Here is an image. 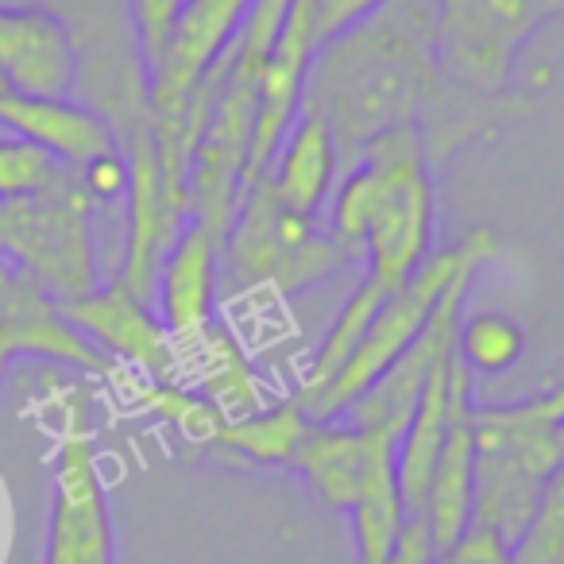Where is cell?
Listing matches in <instances>:
<instances>
[{
  "label": "cell",
  "mask_w": 564,
  "mask_h": 564,
  "mask_svg": "<svg viewBox=\"0 0 564 564\" xmlns=\"http://www.w3.org/2000/svg\"><path fill=\"white\" fill-rule=\"evenodd\" d=\"M441 89L433 0H383L314 47L302 109L325 120L345 174L379 135L422 124Z\"/></svg>",
  "instance_id": "1"
},
{
  "label": "cell",
  "mask_w": 564,
  "mask_h": 564,
  "mask_svg": "<svg viewBox=\"0 0 564 564\" xmlns=\"http://www.w3.org/2000/svg\"><path fill=\"white\" fill-rule=\"evenodd\" d=\"M329 236L368 259L356 291L383 306L387 294L437 248V182L417 128H399L371 143L360 163L333 186Z\"/></svg>",
  "instance_id": "2"
},
{
  "label": "cell",
  "mask_w": 564,
  "mask_h": 564,
  "mask_svg": "<svg viewBox=\"0 0 564 564\" xmlns=\"http://www.w3.org/2000/svg\"><path fill=\"white\" fill-rule=\"evenodd\" d=\"M556 476H564L561 387L518 402H476L471 525L510 549Z\"/></svg>",
  "instance_id": "3"
},
{
  "label": "cell",
  "mask_w": 564,
  "mask_h": 564,
  "mask_svg": "<svg viewBox=\"0 0 564 564\" xmlns=\"http://www.w3.org/2000/svg\"><path fill=\"white\" fill-rule=\"evenodd\" d=\"M499 256V240L487 228H476L464 240L448 243V248H433L414 271L406 274V282H399L387 302L379 306V314L371 317L368 333L360 337L356 352L345 360V368L314 394L306 399V414L314 422L322 417H340L417 337L425 333V325L433 322L437 306L445 302V294L453 291L464 274H476L487 259Z\"/></svg>",
  "instance_id": "4"
},
{
  "label": "cell",
  "mask_w": 564,
  "mask_h": 564,
  "mask_svg": "<svg viewBox=\"0 0 564 564\" xmlns=\"http://www.w3.org/2000/svg\"><path fill=\"white\" fill-rule=\"evenodd\" d=\"M348 263V251L306 220L291 213L267 189L263 178H248L240 202L220 236V286L225 294L271 291L279 299L310 291L333 279Z\"/></svg>",
  "instance_id": "5"
},
{
  "label": "cell",
  "mask_w": 564,
  "mask_h": 564,
  "mask_svg": "<svg viewBox=\"0 0 564 564\" xmlns=\"http://www.w3.org/2000/svg\"><path fill=\"white\" fill-rule=\"evenodd\" d=\"M0 256L32 274L55 302H70L101 286L94 236V202L66 171L43 194L0 202Z\"/></svg>",
  "instance_id": "6"
},
{
  "label": "cell",
  "mask_w": 564,
  "mask_h": 564,
  "mask_svg": "<svg viewBox=\"0 0 564 564\" xmlns=\"http://www.w3.org/2000/svg\"><path fill=\"white\" fill-rule=\"evenodd\" d=\"M564 12V0H433L441 78L476 97H507L522 47Z\"/></svg>",
  "instance_id": "7"
},
{
  "label": "cell",
  "mask_w": 564,
  "mask_h": 564,
  "mask_svg": "<svg viewBox=\"0 0 564 564\" xmlns=\"http://www.w3.org/2000/svg\"><path fill=\"white\" fill-rule=\"evenodd\" d=\"M40 564H120L97 433L82 399L66 406L51 460V518Z\"/></svg>",
  "instance_id": "8"
},
{
  "label": "cell",
  "mask_w": 564,
  "mask_h": 564,
  "mask_svg": "<svg viewBox=\"0 0 564 564\" xmlns=\"http://www.w3.org/2000/svg\"><path fill=\"white\" fill-rule=\"evenodd\" d=\"M128 159V236H124V259L112 279L135 294V299L155 306V279L166 248L182 225L189 220V197L166 182L163 155L151 135V128L132 132L124 143Z\"/></svg>",
  "instance_id": "9"
},
{
  "label": "cell",
  "mask_w": 564,
  "mask_h": 564,
  "mask_svg": "<svg viewBox=\"0 0 564 564\" xmlns=\"http://www.w3.org/2000/svg\"><path fill=\"white\" fill-rule=\"evenodd\" d=\"M20 356L63 364L101 379H109L117 368L101 348H94L66 322L63 306L32 274L0 256V364H12Z\"/></svg>",
  "instance_id": "10"
},
{
  "label": "cell",
  "mask_w": 564,
  "mask_h": 564,
  "mask_svg": "<svg viewBox=\"0 0 564 564\" xmlns=\"http://www.w3.org/2000/svg\"><path fill=\"white\" fill-rule=\"evenodd\" d=\"M66 322L94 348H101L117 368H128L148 379H178V352L155 306L135 299L128 286L109 279L89 294L58 302Z\"/></svg>",
  "instance_id": "11"
},
{
  "label": "cell",
  "mask_w": 564,
  "mask_h": 564,
  "mask_svg": "<svg viewBox=\"0 0 564 564\" xmlns=\"http://www.w3.org/2000/svg\"><path fill=\"white\" fill-rule=\"evenodd\" d=\"M476 376L456 360L448 368V417L425 491L422 525L433 553L448 549L471 525V456H476Z\"/></svg>",
  "instance_id": "12"
},
{
  "label": "cell",
  "mask_w": 564,
  "mask_h": 564,
  "mask_svg": "<svg viewBox=\"0 0 564 564\" xmlns=\"http://www.w3.org/2000/svg\"><path fill=\"white\" fill-rule=\"evenodd\" d=\"M314 0H291V12L282 20L279 40L267 55L263 78H259L256 101V128H251L248 148V174L243 182L267 171L271 155L279 151L282 135L291 132L294 117L302 112V94H306L310 58H314Z\"/></svg>",
  "instance_id": "13"
},
{
  "label": "cell",
  "mask_w": 564,
  "mask_h": 564,
  "mask_svg": "<svg viewBox=\"0 0 564 564\" xmlns=\"http://www.w3.org/2000/svg\"><path fill=\"white\" fill-rule=\"evenodd\" d=\"M0 86L24 97H74L78 58L51 12L0 9Z\"/></svg>",
  "instance_id": "14"
},
{
  "label": "cell",
  "mask_w": 564,
  "mask_h": 564,
  "mask_svg": "<svg viewBox=\"0 0 564 564\" xmlns=\"http://www.w3.org/2000/svg\"><path fill=\"white\" fill-rule=\"evenodd\" d=\"M0 124L9 128V135L40 148L66 171H82L109 151H124L109 120L74 97L0 94Z\"/></svg>",
  "instance_id": "15"
},
{
  "label": "cell",
  "mask_w": 564,
  "mask_h": 564,
  "mask_svg": "<svg viewBox=\"0 0 564 564\" xmlns=\"http://www.w3.org/2000/svg\"><path fill=\"white\" fill-rule=\"evenodd\" d=\"M220 240L197 220H186L166 248L155 279V314L174 340L194 337L217 317Z\"/></svg>",
  "instance_id": "16"
},
{
  "label": "cell",
  "mask_w": 564,
  "mask_h": 564,
  "mask_svg": "<svg viewBox=\"0 0 564 564\" xmlns=\"http://www.w3.org/2000/svg\"><path fill=\"white\" fill-rule=\"evenodd\" d=\"M174 352H178L182 383L194 387L202 399H209L228 422L267 406V387L259 379L256 360L220 317H213L194 337L174 340Z\"/></svg>",
  "instance_id": "17"
},
{
  "label": "cell",
  "mask_w": 564,
  "mask_h": 564,
  "mask_svg": "<svg viewBox=\"0 0 564 564\" xmlns=\"http://www.w3.org/2000/svg\"><path fill=\"white\" fill-rule=\"evenodd\" d=\"M256 178L267 182L274 197L291 213L306 220H317L322 205L329 202L333 186L340 178V159H337V143H333L329 128L322 117H314L310 109H302L294 117L291 132L282 135L279 151L271 155L263 174Z\"/></svg>",
  "instance_id": "18"
},
{
  "label": "cell",
  "mask_w": 564,
  "mask_h": 564,
  "mask_svg": "<svg viewBox=\"0 0 564 564\" xmlns=\"http://www.w3.org/2000/svg\"><path fill=\"white\" fill-rule=\"evenodd\" d=\"M371 460V437L348 425L345 417H322L310 425L306 441H302L299 456L291 468L302 471L310 495L322 502L325 510L348 514L364 484V471Z\"/></svg>",
  "instance_id": "19"
},
{
  "label": "cell",
  "mask_w": 564,
  "mask_h": 564,
  "mask_svg": "<svg viewBox=\"0 0 564 564\" xmlns=\"http://www.w3.org/2000/svg\"><path fill=\"white\" fill-rule=\"evenodd\" d=\"M368 437H371V460H368V471H364L360 495H356V502L348 507V522H352L356 561L387 564L410 522L406 507H402L399 476H394L399 441L379 437V433H368Z\"/></svg>",
  "instance_id": "20"
},
{
  "label": "cell",
  "mask_w": 564,
  "mask_h": 564,
  "mask_svg": "<svg viewBox=\"0 0 564 564\" xmlns=\"http://www.w3.org/2000/svg\"><path fill=\"white\" fill-rule=\"evenodd\" d=\"M448 368H453V352L437 360L430 371L417 399L414 414H410L406 430L399 437V453H394V476H399L402 507H406L410 522H422L425 491H430L433 460H437L441 437H445V417H448Z\"/></svg>",
  "instance_id": "21"
},
{
  "label": "cell",
  "mask_w": 564,
  "mask_h": 564,
  "mask_svg": "<svg viewBox=\"0 0 564 564\" xmlns=\"http://www.w3.org/2000/svg\"><path fill=\"white\" fill-rule=\"evenodd\" d=\"M109 379L124 391V399L135 410L163 422L182 441H189V445H217L228 417L209 399H202L194 387L182 383V379H148L128 368H112Z\"/></svg>",
  "instance_id": "22"
},
{
  "label": "cell",
  "mask_w": 564,
  "mask_h": 564,
  "mask_svg": "<svg viewBox=\"0 0 564 564\" xmlns=\"http://www.w3.org/2000/svg\"><path fill=\"white\" fill-rule=\"evenodd\" d=\"M310 425H314V417L306 414L299 394H291L282 402H267L263 410H256L248 417L225 422L217 448H225V453L240 456L248 464H259V468H291Z\"/></svg>",
  "instance_id": "23"
},
{
  "label": "cell",
  "mask_w": 564,
  "mask_h": 564,
  "mask_svg": "<svg viewBox=\"0 0 564 564\" xmlns=\"http://www.w3.org/2000/svg\"><path fill=\"white\" fill-rule=\"evenodd\" d=\"M453 352L471 376H507L525 356V329L510 314L484 310V314L460 317Z\"/></svg>",
  "instance_id": "24"
},
{
  "label": "cell",
  "mask_w": 564,
  "mask_h": 564,
  "mask_svg": "<svg viewBox=\"0 0 564 564\" xmlns=\"http://www.w3.org/2000/svg\"><path fill=\"white\" fill-rule=\"evenodd\" d=\"M514 564H564V476L545 487L538 510L510 541Z\"/></svg>",
  "instance_id": "25"
},
{
  "label": "cell",
  "mask_w": 564,
  "mask_h": 564,
  "mask_svg": "<svg viewBox=\"0 0 564 564\" xmlns=\"http://www.w3.org/2000/svg\"><path fill=\"white\" fill-rule=\"evenodd\" d=\"M66 174V166H58L51 155H43L40 148L4 135L0 140V202H17V197L43 194L47 186H55Z\"/></svg>",
  "instance_id": "26"
},
{
  "label": "cell",
  "mask_w": 564,
  "mask_h": 564,
  "mask_svg": "<svg viewBox=\"0 0 564 564\" xmlns=\"http://www.w3.org/2000/svg\"><path fill=\"white\" fill-rule=\"evenodd\" d=\"M182 4H186V0H128L135 43H140V55H143V70L155 66V58H159V51H163L166 35H171L174 20H178Z\"/></svg>",
  "instance_id": "27"
},
{
  "label": "cell",
  "mask_w": 564,
  "mask_h": 564,
  "mask_svg": "<svg viewBox=\"0 0 564 564\" xmlns=\"http://www.w3.org/2000/svg\"><path fill=\"white\" fill-rule=\"evenodd\" d=\"M433 564H514V561H510L507 541L479 530V525H468L453 545L433 553Z\"/></svg>",
  "instance_id": "28"
},
{
  "label": "cell",
  "mask_w": 564,
  "mask_h": 564,
  "mask_svg": "<svg viewBox=\"0 0 564 564\" xmlns=\"http://www.w3.org/2000/svg\"><path fill=\"white\" fill-rule=\"evenodd\" d=\"M78 174V186L89 194V202H112V197H124L128 194V159L124 151H109V155L94 159L86 163Z\"/></svg>",
  "instance_id": "29"
},
{
  "label": "cell",
  "mask_w": 564,
  "mask_h": 564,
  "mask_svg": "<svg viewBox=\"0 0 564 564\" xmlns=\"http://www.w3.org/2000/svg\"><path fill=\"white\" fill-rule=\"evenodd\" d=\"M383 0H314V43L322 47L325 40L340 35L345 28H352L356 20H364L368 12H376Z\"/></svg>",
  "instance_id": "30"
},
{
  "label": "cell",
  "mask_w": 564,
  "mask_h": 564,
  "mask_svg": "<svg viewBox=\"0 0 564 564\" xmlns=\"http://www.w3.org/2000/svg\"><path fill=\"white\" fill-rule=\"evenodd\" d=\"M387 564H433V545H430V533H425V525L417 522H406V530H402L399 545H394L391 561Z\"/></svg>",
  "instance_id": "31"
},
{
  "label": "cell",
  "mask_w": 564,
  "mask_h": 564,
  "mask_svg": "<svg viewBox=\"0 0 564 564\" xmlns=\"http://www.w3.org/2000/svg\"><path fill=\"white\" fill-rule=\"evenodd\" d=\"M4 383H9V364H0V391H4Z\"/></svg>",
  "instance_id": "32"
}]
</instances>
